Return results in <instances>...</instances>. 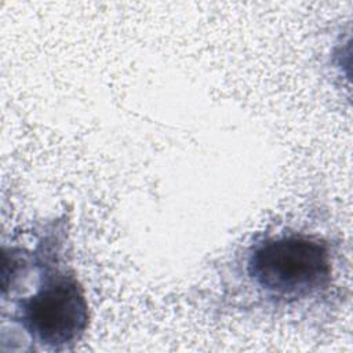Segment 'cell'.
<instances>
[{"mask_svg": "<svg viewBox=\"0 0 353 353\" xmlns=\"http://www.w3.org/2000/svg\"><path fill=\"white\" fill-rule=\"evenodd\" d=\"M349 274L328 212L309 207L248 232L214 263L199 299L218 316L323 324L349 299Z\"/></svg>", "mask_w": 353, "mask_h": 353, "instance_id": "obj_1", "label": "cell"}, {"mask_svg": "<svg viewBox=\"0 0 353 353\" xmlns=\"http://www.w3.org/2000/svg\"><path fill=\"white\" fill-rule=\"evenodd\" d=\"M1 254L0 350H74L88 330L90 306L72 265L65 218L15 229Z\"/></svg>", "mask_w": 353, "mask_h": 353, "instance_id": "obj_2", "label": "cell"}]
</instances>
